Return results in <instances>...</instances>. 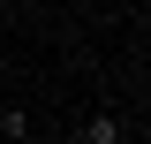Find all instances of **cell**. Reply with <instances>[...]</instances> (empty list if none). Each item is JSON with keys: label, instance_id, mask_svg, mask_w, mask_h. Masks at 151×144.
<instances>
[{"label": "cell", "instance_id": "obj_1", "mask_svg": "<svg viewBox=\"0 0 151 144\" xmlns=\"http://www.w3.org/2000/svg\"><path fill=\"white\" fill-rule=\"evenodd\" d=\"M121 137H129V121H121V114H113V106H98L91 121L76 129V144H121Z\"/></svg>", "mask_w": 151, "mask_h": 144}, {"label": "cell", "instance_id": "obj_2", "mask_svg": "<svg viewBox=\"0 0 151 144\" xmlns=\"http://www.w3.org/2000/svg\"><path fill=\"white\" fill-rule=\"evenodd\" d=\"M0 137H8V144L30 137V106H8V114H0Z\"/></svg>", "mask_w": 151, "mask_h": 144}, {"label": "cell", "instance_id": "obj_3", "mask_svg": "<svg viewBox=\"0 0 151 144\" xmlns=\"http://www.w3.org/2000/svg\"><path fill=\"white\" fill-rule=\"evenodd\" d=\"M23 144H38V137H23Z\"/></svg>", "mask_w": 151, "mask_h": 144}]
</instances>
